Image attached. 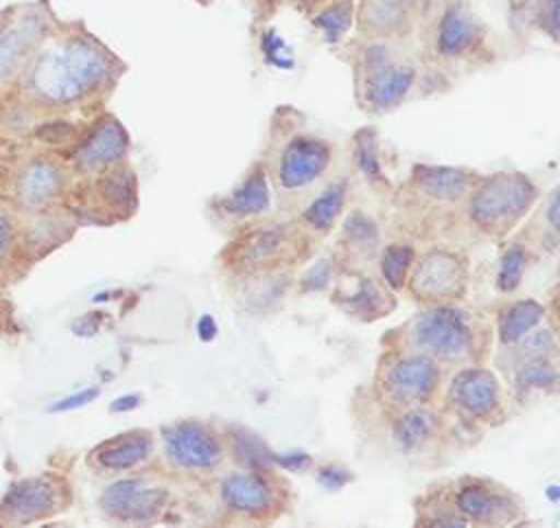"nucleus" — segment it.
Returning a JSON list of instances; mask_svg holds the SVG:
<instances>
[{"label": "nucleus", "mask_w": 560, "mask_h": 528, "mask_svg": "<svg viewBox=\"0 0 560 528\" xmlns=\"http://www.w3.org/2000/svg\"><path fill=\"white\" fill-rule=\"evenodd\" d=\"M462 283L464 269L457 259L446 252H431L418 265L411 289L422 298H446L453 296Z\"/></svg>", "instance_id": "dca6fc26"}, {"label": "nucleus", "mask_w": 560, "mask_h": 528, "mask_svg": "<svg viewBox=\"0 0 560 528\" xmlns=\"http://www.w3.org/2000/svg\"><path fill=\"white\" fill-rule=\"evenodd\" d=\"M96 394H98V388H88V390H81V392H77V394H72V397H66V399L57 401V403L50 408V412H63V410H74V408H81V405L90 403V401H92Z\"/></svg>", "instance_id": "72a5a7b5"}, {"label": "nucleus", "mask_w": 560, "mask_h": 528, "mask_svg": "<svg viewBox=\"0 0 560 528\" xmlns=\"http://www.w3.org/2000/svg\"><path fill=\"white\" fill-rule=\"evenodd\" d=\"M280 241H282V230L271 228V230H267V232L258 234V237L252 241V245L247 248V256H249V259H254V261L267 259L271 252H276V250H278Z\"/></svg>", "instance_id": "473e14b6"}, {"label": "nucleus", "mask_w": 560, "mask_h": 528, "mask_svg": "<svg viewBox=\"0 0 560 528\" xmlns=\"http://www.w3.org/2000/svg\"><path fill=\"white\" fill-rule=\"evenodd\" d=\"M11 243H13V221L9 215L0 213V263L7 259Z\"/></svg>", "instance_id": "c9c22d12"}, {"label": "nucleus", "mask_w": 560, "mask_h": 528, "mask_svg": "<svg viewBox=\"0 0 560 528\" xmlns=\"http://www.w3.org/2000/svg\"><path fill=\"white\" fill-rule=\"evenodd\" d=\"M166 502V491L149 486L144 480L125 478L105 489L101 508L107 517L131 524H147L158 517Z\"/></svg>", "instance_id": "6e6552de"}, {"label": "nucleus", "mask_w": 560, "mask_h": 528, "mask_svg": "<svg viewBox=\"0 0 560 528\" xmlns=\"http://www.w3.org/2000/svg\"><path fill=\"white\" fill-rule=\"evenodd\" d=\"M525 269V252L518 245H512L499 265V276H497V287L501 291H512L518 287L521 276Z\"/></svg>", "instance_id": "c85d7f7f"}, {"label": "nucleus", "mask_w": 560, "mask_h": 528, "mask_svg": "<svg viewBox=\"0 0 560 528\" xmlns=\"http://www.w3.org/2000/svg\"><path fill=\"white\" fill-rule=\"evenodd\" d=\"M357 158L359 164L363 169V173L372 180H381V162H378V151H376V142H374V134L363 129L357 134Z\"/></svg>", "instance_id": "c756f323"}, {"label": "nucleus", "mask_w": 560, "mask_h": 528, "mask_svg": "<svg viewBox=\"0 0 560 528\" xmlns=\"http://www.w3.org/2000/svg\"><path fill=\"white\" fill-rule=\"evenodd\" d=\"M127 147L129 140L125 127L116 118L105 116L96 120L85 138L77 145L72 151V162L81 171H98L118 162L127 153Z\"/></svg>", "instance_id": "9b49d317"}, {"label": "nucleus", "mask_w": 560, "mask_h": 528, "mask_svg": "<svg viewBox=\"0 0 560 528\" xmlns=\"http://www.w3.org/2000/svg\"><path fill=\"white\" fill-rule=\"evenodd\" d=\"M536 188L521 173H497L486 180L470 202V217L483 230H510L534 204Z\"/></svg>", "instance_id": "20e7f679"}, {"label": "nucleus", "mask_w": 560, "mask_h": 528, "mask_svg": "<svg viewBox=\"0 0 560 528\" xmlns=\"http://www.w3.org/2000/svg\"><path fill=\"white\" fill-rule=\"evenodd\" d=\"M55 24V15L42 0L4 11L0 18V92L18 83L28 59Z\"/></svg>", "instance_id": "f03ea898"}, {"label": "nucleus", "mask_w": 560, "mask_h": 528, "mask_svg": "<svg viewBox=\"0 0 560 528\" xmlns=\"http://www.w3.org/2000/svg\"><path fill=\"white\" fill-rule=\"evenodd\" d=\"M361 99L372 112H389L398 107L416 83V68L411 64L396 61L392 50L381 39H374L361 48Z\"/></svg>", "instance_id": "7ed1b4c3"}, {"label": "nucleus", "mask_w": 560, "mask_h": 528, "mask_svg": "<svg viewBox=\"0 0 560 528\" xmlns=\"http://www.w3.org/2000/svg\"><path fill=\"white\" fill-rule=\"evenodd\" d=\"M223 504L236 513H260L271 504L267 482L256 473H232L221 482Z\"/></svg>", "instance_id": "6ab92c4d"}, {"label": "nucleus", "mask_w": 560, "mask_h": 528, "mask_svg": "<svg viewBox=\"0 0 560 528\" xmlns=\"http://www.w3.org/2000/svg\"><path fill=\"white\" fill-rule=\"evenodd\" d=\"M440 372L433 364V359L424 355H411L398 359L389 370H387V390L402 399V401H422L427 399L435 386H438Z\"/></svg>", "instance_id": "2eb2a0df"}, {"label": "nucleus", "mask_w": 560, "mask_h": 528, "mask_svg": "<svg viewBox=\"0 0 560 528\" xmlns=\"http://www.w3.org/2000/svg\"><path fill=\"white\" fill-rule=\"evenodd\" d=\"M547 217H549V223L553 230H558V193L553 191L551 197H549V208H547Z\"/></svg>", "instance_id": "e433bc0d"}, {"label": "nucleus", "mask_w": 560, "mask_h": 528, "mask_svg": "<svg viewBox=\"0 0 560 528\" xmlns=\"http://www.w3.org/2000/svg\"><path fill=\"white\" fill-rule=\"evenodd\" d=\"M328 2H332V0H295V4H298L302 11H306V13H313L315 9H319V7L328 4Z\"/></svg>", "instance_id": "4c0bfd02"}, {"label": "nucleus", "mask_w": 560, "mask_h": 528, "mask_svg": "<svg viewBox=\"0 0 560 528\" xmlns=\"http://www.w3.org/2000/svg\"><path fill=\"white\" fill-rule=\"evenodd\" d=\"M448 397L468 416H488L499 405V383L490 370L464 368L451 379Z\"/></svg>", "instance_id": "ddd939ff"}, {"label": "nucleus", "mask_w": 560, "mask_h": 528, "mask_svg": "<svg viewBox=\"0 0 560 528\" xmlns=\"http://www.w3.org/2000/svg\"><path fill=\"white\" fill-rule=\"evenodd\" d=\"M330 162V147L315 136H295L280 156L278 180L284 188H300L315 182Z\"/></svg>", "instance_id": "9d476101"}, {"label": "nucleus", "mask_w": 560, "mask_h": 528, "mask_svg": "<svg viewBox=\"0 0 560 528\" xmlns=\"http://www.w3.org/2000/svg\"><path fill=\"white\" fill-rule=\"evenodd\" d=\"M164 451L184 469H210L221 460L217 438L195 421H182L164 429Z\"/></svg>", "instance_id": "1a4fd4ad"}, {"label": "nucleus", "mask_w": 560, "mask_h": 528, "mask_svg": "<svg viewBox=\"0 0 560 528\" xmlns=\"http://www.w3.org/2000/svg\"><path fill=\"white\" fill-rule=\"evenodd\" d=\"M133 401H138L136 397H125V399H118V401H114V405H112V410H127V408H133L136 403Z\"/></svg>", "instance_id": "58836bf2"}, {"label": "nucleus", "mask_w": 560, "mask_h": 528, "mask_svg": "<svg viewBox=\"0 0 560 528\" xmlns=\"http://www.w3.org/2000/svg\"><path fill=\"white\" fill-rule=\"evenodd\" d=\"M101 193L112 206L133 204V177L129 171H112L101 180Z\"/></svg>", "instance_id": "cd10ccee"}, {"label": "nucleus", "mask_w": 560, "mask_h": 528, "mask_svg": "<svg viewBox=\"0 0 560 528\" xmlns=\"http://www.w3.org/2000/svg\"><path fill=\"white\" fill-rule=\"evenodd\" d=\"M558 381L556 368L547 357H534L525 359L514 377V388L521 394H527L532 390H553Z\"/></svg>", "instance_id": "a878e982"}, {"label": "nucleus", "mask_w": 560, "mask_h": 528, "mask_svg": "<svg viewBox=\"0 0 560 528\" xmlns=\"http://www.w3.org/2000/svg\"><path fill=\"white\" fill-rule=\"evenodd\" d=\"M470 184V175L462 169L451 167H420L416 171V186L422 195L451 202L459 199Z\"/></svg>", "instance_id": "aec40b11"}, {"label": "nucleus", "mask_w": 560, "mask_h": 528, "mask_svg": "<svg viewBox=\"0 0 560 528\" xmlns=\"http://www.w3.org/2000/svg\"><path fill=\"white\" fill-rule=\"evenodd\" d=\"M542 313H545V309L536 300H518V302L510 305L508 309H503L499 315L501 342L514 344L516 340H521L527 331H532L540 322Z\"/></svg>", "instance_id": "5701e85b"}, {"label": "nucleus", "mask_w": 560, "mask_h": 528, "mask_svg": "<svg viewBox=\"0 0 560 528\" xmlns=\"http://www.w3.org/2000/svg\"><path fill=\"white\" fill-rule=\"evenodd\" d=\"M61 486L48 475L24 478L9 486L0 502V519L7 524H31L57 513Z\"/></svg>", "instance_id": "0eeeda50"}, {"label": "nucleus", "mask_w": 560, "mask_h": 528, "mask_svg": "<svg viewBox=\"0 0 560 528\" xmlns=\"http://www.w3.org/2000/svg\"><path fill=\"white\" fill-rule=\"evenodd\" d=\"M328 274H330V269H328V263L326 261H319L315 267H311V272L304 276V287H308V289H319V287H324L326 283H328Z\"/></svg>", "instance_id": "f704fd0d"}, {"label": "nucleus", "mask_w": 560, "mask_h": 528, "mask_svg": "<svg viewBox=\"0 0 560 528\" xmlns=\"http://www.w3.org/2000/svg\"><path fill=\"white\" fill-rule=\"evenodd\" d=\"M411 259H413V250L409 245H400V243H394L389 245L383 256H381V272H383V278L387 280V285L392 289H400L402 283H405V274L411 265Z\"/></svg>", "instance_id": "bb28decb"}, {"label": "nucleus", "mask_w": 560, "mask_h": 528, "mask_svg": "<svg viewBox=\"0 0 560 528\" xmlns=\"http://www.w3.org/2000/svg\"><path fill=\"white\" fill-rule=\"evenodd\" d=\"M488 31L466 0H440L433 18V53L440 59H464L475 55Z\"/></svg>", "instance_id": "423d86ee"}, {"label": "nucleus", "mask_w": 560, "mask_h": 528, "mask_svg": "<svg viewBox=\"0 0 560 528\" xmlns=\"http://www.w3.org/2000/svg\"><path fill=\"white\" fill-rule=\"evenodd\" d=\"M354 22V0H332L311 13V24L328 44L343 39Z\"/></svg>", "instance_id": "412c9836"}, {"label": "nucleus", "mask_w": 560, "mask_h": 528, "mask_svg": "<svg viewBox=\"0 0 560 528\" xmlns=\"http://www.w3.org/2000/svg\"><path fill=\"white\" fill-rule=\"evenodd\" d=\"M63 173L61 169L44 158L26 162L15 177V195L28 210H42L61 195Z\"/></svg>", "instance_id": "4468645a"}, {"label": "nucleus", "mask_w": 560, "mask_h": 528, "mask_svg": "<svg viewBox=\"0 0 560 528\" xmlns=\"http://www.w3.org/2000/svg\"><path fill=\"white\" fill-rule=\"evenodd\" d=\"M269 206V188L265 171L256 169L247 175V180L225 199V208L232 215H256L267 210Z\"/></svg>", "instance_id": "4be33fe9"}, {"label": "nucleus", "mask_w": 560, "mask_h": 528, "mask_svg": "<svg viewBox=\"0 0 560 528\" xmlns=\"http://www.w3.org/2000/svg\"><path fill=\"white\" fill-rule=\"evenodd\" d=\"M195 2H199V4H210L212 0H195Z\"/></svg>", "instance_id": "ea45409f"}, {"label": "nucleus", "mask_w": 560, "mask_h": 528, "mask_svg": "<svg viewBox=\"0 0 560 528\" xmlns=\"http://www.w3.org/2000/svg\"><path fill=\"white\" fill-rule=\"evenodd\" d=\"M151 438L147 432H131L105 440L94 449V460L107 471H125L144 462L151 454Z\"/></svg>", "instance_id": "a211bd4d"}, {"label": "nucleus", "mask_w": 560, "mask_h": 528, "mask_svg": "<svg viewBox=\"0 0 560 528\" xmlns=\"http://www.w3.org/2000/svg\"><path fill=\"white\" fill-rule=\"evenodd\" d=\"M343 184L328 186L311 206L304 210V221L315 230H328L341 213L343 206Z\"/></svg>", "instance_id": "393cba45"}, {"label": "nucleus", "mask_w": 560, "mask_h": 528, "mask_svg": "<svg viewBox=\"0 0 560 528\" xmlns=\"http://www.w3.org/2000/svg\"><path fill=\"white\" fill-rule=\"evenodd\" d=\"M514 344H518V357L525 361V359H534V357H547L553 348H556V342L551 337L549 331H527L521 340H516Z\"/></svg>", "instance_id": "7c9ffc66"}, {"label": "nucleus", "mask_w": 560, "mask_h": 528, "mask_svg": "<svg viewBox=\"0 0 560 528\" xmlns=\"http://www.w3.org/2000/svg\"><path fill=\"white\" fill-rule=\"evenodd\" d=\"M413 346L431 357L464 359L472 351V326L466 313L435 307L418 315L411 329Z\"/></svg>", "instance_id": "39448f33"}, {"label": "nucleus", "mask_w": 560, "mask_h": 528, "mask_svg": "<svg viewBox=\"0 0 560 528\" xmlns=\"http://www.w3.org/2000/svg\"><path fill=\"white\" fill-rule=\"evenodd\" d=\"M534 26H538L545 35L558 42L560 33V0H536Z\"/></svg>", "instance_id": "2f4dec72"}, {"label": "nucleus", "mask_w": 560, "mask_h": 528, "mask_svg": "<svg viewBox=\"0 0 560 528\" xmlns=\"http://www.w3.org/2000/svg\"><path fill=\"white\" fill-rule=\"evenodd\" d=\"M435 418L427 410H409L394 423V440L400 449H416L433 434Z\"/></svg>", "instance_id": "b1692460"}, {"label": "nucleus", "mask_w": 560, "mask_h": 528, "mask_svg": "<svg viewBox=\"0 0 560 528\" xmlns=\"http://www.w3.org/2000/svg\"><path fill=\"white\" fill-rule=\"evenodd\" d=\"M457 510L481 524H503L516 517V506L508 495L490 491L483 484H466L457 493Z\"/></svg>", "instance_id": "f3484780"}, {"label": "nucleus", "mask_w": 560, "mask_h": 528, "mask_svg": "<svg viewBox=\"0 0 560 528\" xmlns=\"http://www.w3.org/2000/svg\"><path fill=\"white\" fill-rule=\"evenodd\" d=\"M418 0H359L354 4L357 26L365 37L389 39L411 28Z\"/></svg>", "instance_id": "f8f14e48"}, {"label": "nucleus", "mask_w": 560, "mask_h": 528, "mask_svg": "<svg viewBox=\"0 0 560 528\" xmlns=\"http://www.w3.org/2000/svg\"><path fill=\"white\" fill-rule=\"evenodd\" d=\"M112 53L79 26L55 24L18 79L22 94L42 107H70L109 85Z\"/></svg>", "instance_id": "f257e3e1"}]
</instances>
